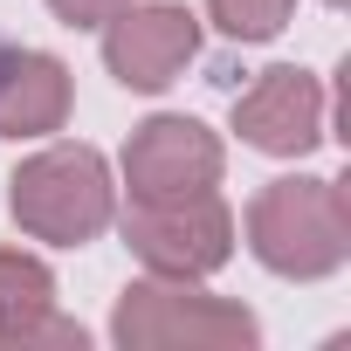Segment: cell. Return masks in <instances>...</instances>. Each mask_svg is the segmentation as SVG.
I'll list each match as a JSON object with an SVG mask.
<instances>
[{
    "instance_id": "5",
    "label": "cell",
    "mask_w": 351,
    "mask_h": 351,
    "mask_svg": "<svg viewBox=\"0 0 351 351\" xmlns=\"http://www.w3.org/2000/svg\"><path fill=\"white\" fill-rule=\"evenodd\" d=\"M193 56H200V14L180 0H131L104 21V69L138 97L180 83Z\"/></svg>"
},
{
    "instance_id": "11",
    "label": "cell",
    "mask_w": 351,
    "mask_h": 351,
    "mask_svg": "<svg viewBox=\"0 0 351 351\" xmlns=\"http://www.w3.org/2000/svg\"><path fill=\"white\" fill-rule=\"evenodd\" d=\"M42 344H56V351H83L90 337H83V324H69V317H56V310H42V317H28L0 351H42Z\"/></svg>"
},
{
    "instance_id": "1",
    "label": "cell",
    "mask_w": 351,
    "mask_h": 351,
    "mask_svg": "<svg viewBox=\"0 0 351 351\" xmlns=\"http://www.w3.org/2000/svg\"><path fill=\"white\" fill-rule=\"evenodd\" d=\"M248 248L269 276L289 282H317L337 276L351 255V200L337 180H317V172H289V180H269L248 200Z\"/></svg>"
},
{
    "instance_id": "9",
    "label": "cell",
    "mask_w": 351,
    "mask_h": 351,
    "mask_svg": "<svg viewBox=\"0 0 351 351\" xmlns=\"http://www.w3.org/2000/svg\"><path fill=\"white\" fill-rule=\"evenodd\" d=\"M42 310H56V276H49V262H35V255H21V248H0V344H8L28 317H42Z\"/></svg>"
},
{
    "instance_id": "3",
    "label": "cell",
    "mask_w": 351,
    "mask_h": 351,
    "mask_svg": "<svg viewBox=\"0 0 351 351\" xmlns=\"http://www.w3.org/2000/svg\"><path fill=\"white\" fill-rule=\"evenodd\" d=\"M110 337L124 351H248L262 337V324L241 303L207 296L186 276H145L117 296Z\"/></svg>"
},
{
    "instance_id": "7",
    "label": "cell",
    "mask_w": 351,
    "mask_h": 351,
    "mask_svg": "<svg viewBox=\"0 0 351 351\" xmlns=\"http://www.w3.org/2000/svg\"><path fill=\"white\" fill-rule=\"evenodd\" d=\"M234 131L248 152H269V158H303L324 145V83L296 62H276L262 69L241 97H234Z\"/></svg>"
},
{
    "instance_id": "13",
    "label": "cell",
    "mask_w": 351,
    "mask_h": 351,
    "mask_svg": "<svg viewBox=\"0 0 351 351\" xmlns=\"http://www.w3.org/2000/svg\"><path fill=\"white\" fill-rule=\"evenodd\" d=\"M324 8H344V0H324Z\"/></svg>"
},
{
    "instance_id": "2",
    "label": "cell",
    "mask_w": 351,
    "mask_h": 351,
    "mask_svg": "<svg viewBox=\"0 0 351 351\" xmlns=\"http://www.w3.org/2000/svg\"><path fill=\"white\" fill-rule=\"evenodd\" d=\"M8 207H14L21 234H35L49 248H83L117 221V186H110V165L97 145H49L14 165Z\"/></svg>"
},
{
    "instance_id": "8",
    "label": "cell",
    "mask_w": 351,
    "mask_h": 351,
    "mask_svg": "<svg viewBox=\"0 0 351 351\" xmlns=\"http://www.w3.org/2000/svg\"><path fill=\"white\" fill-rule=\"evenodd\" d=\"M69 124V69L42 49H0V138H49Z\"/></svg>"
},
{
    "instance_id": "6",
    "label": "cell",
    "mask_w": 351,
    "mask_h": 351,
    "mask_svg": "<svg viewBox=\"0 0 351 351\" xmlns=\"http://www.w3.org/2000/svg\"><path fill=\"white\" fill-rule=\"evenodd\" d=\"M221 172H228V152L221 138L200 124V117H145L124 145V186L131 200H165V193H207L221 186Z\"/></svg>"
},
{
    "instance_id": "12",
    "label": "cell",
    "mask_w": 351,
    "mask_h": 351,
    "mask_svg": "<svg viewBox=\"0 0 351 351\" xmlns=\"http://www.w3.org/2000/svg\"><path fill=\"white\" fill-rule=\"evenodd\" d=\"M117 8H131V0H49V14L62 28H104Z\"/></svg>"
},
{
    "instance_id": "10",
    "label": "cell",
    "mask_w": 351,
    "mask_h": 351,
    "mask_svg": "<svg viewBox=\"0 0 351 351\" xmlns=\"http://www.w3.org/2000/svg\"><path fill=\"white\" fill-rule=\"evenodd\" d=\"M289 8L296 0H207V21L228 35V42H276L289 28Z\"/></svg>"
},
{
    "instance_id": "4",
    "label": "cell",
    "mask_w": 351,
    "mask_h": 351,
    "mask_svg": "<svg viewBox=\"0 0 351 351\" xmlns=\"http://www.w3.org/2000/svg\"><path fill=\"white\" fill-rule=\"evenodd\" d=\"M124 248L152 269V276H214L234 255V214L228 200L207 193H165V200H131L124 207Z\"/></svg>"
}]
</instances>
